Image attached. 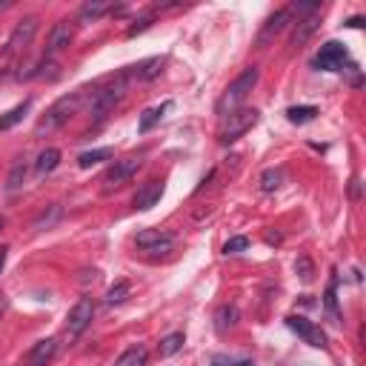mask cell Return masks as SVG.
Instances as JSON below:
<instances>
[{
  "instance_id": "obj_1",
  "label": "cell",
  "mask_w": 366,
  "mask_h": 366,
  "mask_svg": "<svg viewBox=\"0 0 366 366\" xmlns=\"http://www.w3.org/2000/svg\"><path fill=\"white\" fill-rule=\"evenodd\" d=\"M261 118L258 109H238V112H226L223 121L218 126V141L226 146V143H235L238 138H243V134L252 129Z\"/></svg>"
},
{
  "instance_id": "obj_2",
  "label": "cell",
  "mask_w": 366,
  "mask_h": 366,
  "mask_svg": "<svg viewBox=\"0 0 366 366\" xmlns=\"http://www.w3.org/2000/svg\"><path fill=\"white\" fill-rule=\"evenodd\" d=\"M78 103H81V94H78V92H74V94H66V98H61V101H54V103L46 109L43 118L37 121L34 132H37V134H43V132H54V129H61V126L72 118V114H74Z\"/></svg>"
},
{
  "instance_id": "obj_3",
  "label": "cell",
  "mask_w": 366,
  "mask_h": 366,
  "mask_svg": "<svg viewBox=\"0 0 366 366\" xmlns=\"http://www.w3.org/2000/svg\"><path fill=\"white\" fill-rule=\"evenodd\" d=\"M258 78H261V74H258V69L255 66H249V69H243L241 74H238V78L232 81V83H229L226 86V92H223V98L218 101V112L221 114H226V109L229 112H232L243 98H246V94L249 92H252L255 89V83H258Z\"/></svg>"
},
{
  "instance_id": "obj_4",
  "label": "cell",
  "mask_w": 366,
  "mask_h": 366,
  "mask_svg": "<svg viewBox=\"0 0 366 366\" xmlns=\"http://www.w3.org/2000/svg\"><path fill=\"white\" fill-rule=\"evenodd\" d=\"M123 94H126V78L121 74V78H114L106 89H101V92H94V101H92V112L98 114V118H103V114L109 112V109H114L121 101H123Z\"/></svg>"
},
{
  "instance_id": "obj_5",
  "label": "cell",
  "mask_w": 366,
  "mask_h": 366,
  "mask_svg": "<svg viewBox=\"0 0 366 366\" xmlns=\"http://www.w3.org/2000/svg\"><path fill=\"white\" fill-rule=\"evenodd\" d=\"M141 163H143L141 155H129V158H123V161H114V166L106 172V178H103V192L121 189V186L134 175V172L141 169Z\"/></svg>"
},
{
  "instance_id": "obj_6",
  "label": "cell",
  "mask_w": 366,
  "mask_h": 366,
  "mask_svg": "<svg viewBox=\"0 0 366 366\" xmlns=\"http://www.w3.org/2000/svg\"><path fill=\"white\" fill-rule=\"evenodd\" d=\"M346 61H349V52H346V46H340L338 41H329V43L321 46V52L315 54L312 66L323 69V72H338V69H343Z\"/></svg>"
},
{
  "instance_id": "obj_7",
  "label": "cell",
  "mask_w": 366,
  "mask_h": 366,
  "mask_svg": "<svg viewBox=\"0 0 366 366\" xmlns=\"http://www.w3.org/2000/svg\"><path fill=\"white\" fill-rule=\"evenodd\" d=\"M286 326L292 329L298 338H303V343L315 346V349H326V335L321 332V326H315L312 321H306L301 315H289L286 318Z\"/></svg>"
},
{
  "instance_id": "obj_8",
  "label": "cell",
  "mask_w": 366,
  "mask_h": 366,
  "mask_svg": "<svg viewBox=\"0 0 366 366\" xmlns=\"http://www.w3.org/2000/svg\"><path fill=\"white\" fill-rule=\"evenodd\" d=\"M138 246L146 249V252H155V255H163V252H172V246H175V235L166 232V229H143L138 232Z\"/></svg>"
},
{
  "instance_id": "obj_9",
  "label": "cell",
  "mask_w": 366,
  "mask_h": 366,
  "mask_svg": "<svg viewBox=\"0 0 366 366\" xmlns=\"http://www.w3.org/2000/svg\"><path fill=\"white\" fill-rule=\"evenodd\" d=\"M92 318H94V301H92V298H81V301L69 309L66 329H69L72 335H81V332L86 329V326L92 323Z\"/></svg>"
},
{
  "instance_id": "obj_10",
  "label": "cell",
  "mask_w": 366,
  "mask_h": 366,
  "mask_svg": "<svg viewBox=\"0 0 366 366\" xmlns=\"http://www.w3.org/2000/svg\"><path fill=\"white\" fill-rule=\"evenodd\" d=\"M34 34H37V17H23L21 23L14 26L12 37H9V43H6V52L14 54V52H23L32 41H34Z\"/></svg>"
},
{
  "instance_id": "obj_11",
  "label": "cell",
  "mask_w": 366,
  "mask_h": 366,
  "mask_svg": "<svg viewBox=\"0 0 366 366\" xmlns=\"http://www.w3.org/2000/svg\"><path fill=\"white\" fill-rule=\"evenodd\" d=\"M54 355H57V340L54 338H43V340H37L29 349L26 366H46V363H52Z\"/></svg>"
},
{
  "instance_id": "obj_12",
  "label": "cell",
  "mask_w": 366,
  "mask_h": 366,
  "mask_svg": "<svg viewBox=\"0 0 366 366\" xmlns=\"http://www.w3.org/2000/svg\"><path fill=\"white\" fill-rule=\"evenodd\" d=\"M161 195H163V183L161 181H149V183H143L141 189H138V195H134V209H152L158 201H161Z\"/></svg>"
},
{
  "instance_id": "obj_13",
  "label": "cell",
  "mask_w": 366,
  "mask_h": 366,
  "mask_svg": "<svg viewBox=\"0 0 366 366\" xmlns=\"http://www.w3.org/2000/svg\"><path fill=\"white\" fill-rule=\"evenodd\" d=\"M72 37H74V29H72V23L69 21H57L54 23V29H52V34H49V54H54V52H63L69 43H72Z\"/></svg>"
},
{
  "instance_id": "obj_14",
  "label": "cell",
  "mask_w": 366,
  "mask_h": 366,
  "mask_svg": "<svg viewBox=\"0 0 366 366\" xmlns=\"http://www.w3.org/2000/svg\"><path fill=\"white\" fill-rule=\"evenodd\" d=\"M318 14H321V12H312V14H306V17H301V21H298V26H295V32H292V41H289L295 49H301V46L312 37V32L318 29Z\"/></svg>"
},
{
  "instance_id": "obj_15",
  "label": "cell",
  "mask_w": 366,
  "mask_h": 366,
  "mask_svg": "<svg viewBox=\"0 0 366 366\" xmlns=\"http://www.w3.org/2000/svg\"><path fill=\"white\" fill-rule=\"evenodd\" d=\"M172 109V101H166V103H161V106H152V109H146L143 114H141V121H138V132L141 134H146V132H152L158 123H161V118Z\"/></svg>"
},
{
  "instance_id": "obj_16",
  "label": "cell",
  "mask_w": 366,
  "mask_h": 366,
  "mask_svg": "<svg viewBox=\"0 0 366 366\" xmlns=\"http://www.w3.org/2000/svg\"><path fill=\"white\" fill-rule=\"evenodd\" d=\"M289 17H292V9H278L272 17H269L266 26H263V34H261V43H263V41H269L272 34H278V32L289 23Z\"/></svg>"
},
{
  "instance_id": "obj_17",
  "label": "cell",
  "mask_w": 366,
  "mask_h": 366,
  "mask_svg": "<svg viewBox=\"0 0 366 366\" xmlns=\"http://www.w3.org/2000/svg\"><path fill=\"white\" fill-rule=\"evenodd\" d=\"M238 326V306H221V309L215 312V329L218 332H229Z\"/></svg>"
},
{
  "instance_id": "obj_18",
  "label": "cell",
  "mask_w": 366,
  "mask_h": 366,
  "mask_svg": "<svg viewBox=\"0 0 366 366\" xmlns=\"http://www.w3.org/2000/svg\"><path fill=\"white\" fill-rule=\"evenodd\" d=\"M161 69H163V57H149V61L134 66L132 74L138 81H152V78H158V74H161Z\"/></svg>"
},
{
  "instance_id": "obj_19",
  "label": "cell",
  "mask_w": 366,
  "mask_h": 366,
  "mask_svg": "<svg viewBox=\"0 0 366 366\" xmlns=\"http://www.w3.org/2000/svg\"><path fill=\"white\" fill-rule=\"evenodd\" d=\"M57 163H61V152L57 149H43L41 155H37V163H34V169H37V175H49V172H54L57 169Z\"/></svg>"
},
{
  "instance_id": "obj_20",
  "label": "cell",
  "mask_w": 366,
  "mask_h": 366,
  "mask_svg": "<svg viewBox=\"0 0 366 366\" xmlns=\"http://www.w3.org/2000/svg\"><path fill=\"white\" fill-rule=\"evenodd\" d=\"M146 346H132V349H126L118 360H114V366H146Z\"/></svg>"
},
{
  "instance_id": "obj_21",
  "label": "cell",
  "mask_w": 366,
  "mask_h": 366,
  "mask_svg": "<svg viewBox=\"0 0 366 366\" xmlns=\"http://www.w3.org/2000/svg\"><path fill=\"white\" fill-rule=\"evenodd\" d=\"M109 6H112L109 0H89V3L81 9V21H83V23H94L101 14L109 12Z\"/></svg>"
},
{
  "instance_id": "obj_22",
  "label": "cell",
  "mask_w": 366,
  "mask_h": 366,
  "mask_svg": "<svg viewBox=\"0 0 366 366\" xmlns=\"http://www.w3.org/2000/svg\"><path fill=\"white\" fill-rule=\"evenodd\" d=\"M29 106H32V101H23V103H17L14 109H9V112L3 114V118H0V132H3V129H12V126L21 123V121H23V114L29 112Z\"/></svg>"
},
{
  "instance_id": "obj_23",
  "label": "cell",
  "mask_w": 366,
  "mask_h": 366,
  "mask_svg": "<svg viewBox=\"0 0 366 366\" xmlns=\"http://www.w3.org/2000/svg\"><path fill=\"white\" fill-rule=\"evenodd\" d=\"M315 114H318L315 106H292V109H286L289 123H309V121H315Z\"/></svg>"
},
{
  "instance_id": "obj_24",
  "label": "cell",
  "mask_w": 366,
  "mask_h": 366,
  "mask_svg": "<svg viewBox=\"0 0 366 366\" xmlns=\"http://www.w3.org/2000/svg\"><path fill=\"white\" fill-rule=\"evenodd\" d=\"M181 349H183V332H172L161 340V358H172Z\"/></svg>"
},
{
  "instance_id": "obj_25",
  "label": "cell",
  "mask_w": 366,
  "mask_h": 366,
  "mask_svg": "<svg viewBox=\"0 0 366 366\" xmlns=\"http://www.w3.org/2000/svg\"><path fill=\"white\" fill-rule=\"evenodd\" d=\"M109 158H112V149H92V152H83V155L78 158V166L81 169H92L94 163L109 161Z\"/></svg>"
},
{
  "instance_id": "obj_26",
  "label": "cell",
  "mask_w": 366,
  "mask_h": 366,
  "mask_svg": "<svg viewBox=\"0 0 366 366\" xmlns=\"http://www.w3.org/2000/svg\"><path fill=\"white\" fill-rule=\"evenodd\" d=\"M283 181V172L281 169H266L261 175V192H275Z\"/></svg>"
},
{
  "instance_id": "obj_27",
  "label": "cell",
  "mask_w": 366,
  "mask_h": 366,
  "mask_svg": "<svg viewBox=\"0 0 366 366\" xmlns=\"http://www.w3.org/2000/svg\"><path fill=\"white\" fill-rule=\"evenodd\" d=\"M23 178H26V163H23V161H14V166H12V172H9V181H6V189H9V192L21 189Z\"/></svg>"
},
{
  "instance_id": "obj_28",
  "label": "cell",
  "mask_w": 366,
  "mask_h": 366,
  "mask_svg": "<svg viewBox=\"0 0 366 366\" xmlns=\"http://www.w3.org/2000/svg\"><path fill=\"white\" fill-rule=\"evenodd\" d=\"M132 292V286H129V281H118V283H114L112 289H109V292H106V303H121V301H126V295Z\"/></svg>"
},
{
  "instance_id": "obj_29",
  "label": "cell",
  "mask_w": 366,
  "mask_h": 366,
  "mask_svg": "<svg viewBox=\"0 0 366 366\" xmlns=\"http://www.w3.org/2000/svg\"><path fill=\"white\" fill-rule=\"evenodd\" d=\"M295 272L301 275V281H306V283H309V281L315 278V266H312V261L306 258V255H301V258L295 261Z\"/></svg>"
},
{
  "instance_id": "obj_30",
  "label": "cell",
  "mask_w": 366,
  "mask_h": 366,
  "mask_svg": "<svg viewBox=\"0 0 366 366\" xmlns=\"http://www.w3.org/2000/svg\"><path fill=\"white\" fill-rule=\"evenodd\" d=\"M243 249H249V238H229L226 243H223V252L226 255H238V252H243Z\"/></svg>"
},
{
  "instance_id": "obj_31",
  "label": "cell",
  "mask_w": 366,
  "mask_h": 366,
  "mask_svg": "<svg viewBox=\"0 0 366 366\" xmlns=\"http://www.w3.org/2000/svg\"><path fill=\"white\" fill-rule=\"evenodd\" d=\"M326 309H329V315L335 318V323H340L338 318V306H335V286H329V289H326Z\"/></svg>"
},
{
  "instance_id": "obj_32",
  "label": "cell",
  "mask_w": 366,
  "mask_h": 366,
  "mask_svg": "<svg viewBox=\"0 0 366 366\" xmlns=\"http://www.w3.org/2000/svg\"><path fill=\"white\" fill-rule=\"evenodd\" d=\"M241 360H232V358H226V355H215L212 358V366H238Z\"/></svg>"
},
{
  "instance_id": "obj_33",
  "label": "cell",
  "mask_w": 366,
  "mask_h": 366,
  "mask_svg": "<svg viewBox=\"0 0 366 366\" xmlns=\"http://www.w3.org/2000/svg\"><path fill=\"white\" fill-rule=\"evenodd\" d=\"M6 255H9V246H0V272H3V266H6Z\"/></svg>"
},
{
  "instance_id": "obj_34",
  "label": "cell",
  "mask_w": 366,
  "mask_h": 366,
  "mask_svg": "<svg viewBox=\"0 0 366 366\" xmlns=\"http://www.w3.org/2000/svg\"><path fill=\"white\" fill-rule=\"evenodd\" d=\"M346 26H352V29L363 26V17H352V21H346Z\"/></svg>"
},
{
  "instance_id": "obj_35",
  "label": "cell",
  "mask_w": 366,
  "mask_h": 366,
  "mask_svg": "<svg viewBox=\"0 0 366 366\" xmlns=\"http://www.w3.org/2000/svg\"><path fill=\"white\" fill-rule=\"evenodd\" d=\"M3 312H6V295L0 292V318H3Z\"/></svg>"
},
{
  "instance_id": "obj_36",
  "label": "cell",
  "mask_w": 366,
  "mask_h": 366,
  "mask_svg": "<svg viewBox=\"0 0 366 366\" xmlns=\"http://www.w3.org/2000/svg\"><path fill=\"white\" fill-rule=\"evenodd\" d=\"M3 226H6V218H3V215H0V232H3Z\"/></svg>"
},
{
  "instance_id": "obj_37",
  "label": "cell",
  "mask_w": 366,
  "mask_h": 366,
  "mask_svg": "<svg viewBox=\"0 0 366 366\" xmlns=\"http://www.w3.org/2000/svg\"><path fill=\"white\" fill-rule=\"evenodd\" d=\"M238 366H252V363H249V360H241V363H238Z\"/></svg>"
}]
</instances>
